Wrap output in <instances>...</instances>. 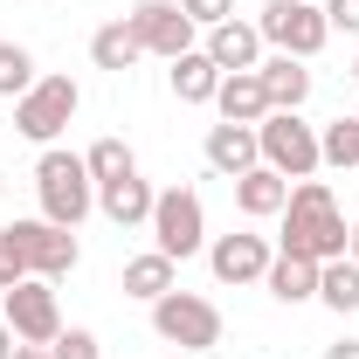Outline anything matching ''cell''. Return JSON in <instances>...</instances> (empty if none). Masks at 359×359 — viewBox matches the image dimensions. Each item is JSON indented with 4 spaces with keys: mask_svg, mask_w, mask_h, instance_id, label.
I'll return each mask as SVG.
<instances>
[{
    "mask_svg": "<svg viewBox=\"0 0 359 359\" xmlns=\"http://www.w3.org/2000/svg\"><path fill=\"white\" fill-rule=\"evenodd\" d=\"M318 7H325L332 35H359V0H318Z\"/></svg>",
    "mask_w": 359,
    "mask_h": 359,
    "instance_id": "obj_29",
    "label": "cell"
},
{
    "mask_svg": "<svg viewBox=\"0 0 359 359\" xmlns=\"http://www.w3.org/2000/svg\"><path fill=\"white\" fill-rule=\"evenodd\" d=\"M83 111V90L76 76H35L28 97H14V132L28 138V145H55V138L69 132V118Z\"/></svg>",
    "mask_w": 359,
    "mask_h": 359,
    "instance_id": "obj_3",
    "label": "cell"
},
{
    "mask_svg": "<svg viewBox=\"0 0 359 359\" xmlns=\"http://www.w3.org/2000/svg\"><path fill=\"white\" fill-rule=\"evenodd\" d=\"M152 201H159V194H152V187H145L138 173L104 180V187H97V208H104V215H111L118 228H145V222H152Z\"/></svg>",
    "mask_w": 359,
    "mask_h": 359,
    "instance_id": "obj_15",
    "label": "cell"
},
{
    "mask_svg": "<svg viewBox=\"0 0 359 359\" xmlns=\"http://www.w3.org/2000/svg\"><path fill=\"white\" fill-rule=\"evenodd\" d=\"M138 55H145V48H138L132 21H104V28L90 35V62H97V69H111V76H125Z\"/></svg>",
    "mask_w": 359,
    "mask_h": 359,
    "instance_id": "obj_20",
    "label": "cell"
},
{
    "mask_svg": "<svg viewBox=\"0 0 359 359\" xmlns=\"http://www.w3.org/2000/svg\"><path fill=\"white\" fill-rule=\"evenodd\" d=\"M256 28H263V48L297 55V62H311L318 48L332 42V21H325L318 0H269L263 14H256Z\"/></svg>",
    "mask_w": 359,
    "mask_h": 359,
    "instance_id": "obj_5",
    "label": "cell"
},
{
    "mask_svg": "<svg viewBox=\"0 0 359 359\" xmlns=\"http://www.w3.org/2000/svg\"><path fill=\"white\" fill-rule=\"evenodd\" d=\"M235 187V208L249 215V222H269V215H283V201H290V180L269 173V166H249L242 180H228Z\"/></svg>",
    "mask_w": 359,
    "mask_h": 359,
    "instance_id": "obj_16",
    "label": "cell"
},
{
    "mask_svg": "<svg viewBox=\"0 0 359 359\" xmlns=\"http://www.w3.org/2000/svg\"><path fill=\"white\" fill-rule=\"evenodd\" d=\"M215 90H222V69L208 62V48L173 55V97L180 104H215Z\"/></svg>",
    "mask_w": 359,
    "mask_h": 359,
    "instance_id": "obj_19",
    "label": "cell"
},
{
    "mask_svg": "<svg viewBox=\"0 0 359 359\" xmlns=\"http://www.w3.org/2000/svg\"><path fill=\"white\" fill-rule=\"evenodd\" d=\"M0 201H7V180H0Z\"/></svg>",
    "mask_w": 359,
    "mask_h": 359,
    "instance_id": "obj_35",
    "label": "cell"
},
{
    "mask_svg": "<svg viewBox=\"0 0 359 359\" xmlns=\"http://www.w3.org/2000/svg\"><path fill=\"white\" fill-rule=\"evenodd\" d=\"M145 228H152V249L173 256V263H187V256L208 249V208H201L194 187H166V194L152 201V222Z\"/></svg>",
    "mask_w": 359,
    "mask_h": 359,
    "instance_id": "obj_4",
    "label": "cell"
},
{
    "mask_svg": "<svg viewBox=\"0 0 359 359\" xmlns=\"http://www.w3.org/2000/svg\"><path fill=\"white\" fill-rule=\"evenodd\" d=\"M263 290L276 297V304H311V297H318V263H311V256H283V249H276Z\"/></svg>",
    "mask_w": 359,
    "mask_h": 359,
    "instance_id": "obj_18",
    "label": "cell"
},
{
    "mask_svg": "<svg viewBox=\"0 0 359 359\" xmlns=\"http://www.w3.org/2000/svg\"><path fill=\"white\" fill-rule=\"evenodd\" d=\"M208 62L235 76V69H256L263 62V28L256 21H222V28H208Z\"/></svg>",
    "mask_w": 359,
    "mask_h": 359,
    "instance_id": "obj_12",
    "label": "cell"
},
{
    "mask_svg": "<svg viewBox=\"0 0 359 359\" xmlns=\"http://www.w3.org/2000/svg\"><path fill=\"white\" fill-rule=\"evenodd\" d=\"M35 90V55L21 42H0V97L14 104V97H28Z\"/></svg>",
    "mask_w": 359,
    "mask_h": 359,
    "instance_id": "obj_25",
    "label": "cell"
},
{
    "mask_svg": "<svg viewBox=\"0 0 359 359\" xmlns=\"http://www.w3.org/2000/svg\"><path fill=\"white\" fill-rule=\"evenodd\" d=\"M35 194H42V222L55 228H83V215L97 208V180L76 152H62V145H42V159H35Z\"/></svg>",
    "mask_w": 359,
    "mask_h": 359,
    "instance_id": "obj_2",
    "label": "cell"
},
{
    "mask_svg": "<svg viewBox=\"0 0 359 359\" xmlns=\"http://www.w3.org/2000/svg\"><path fill=\"white\" fill-rule=\"evenodd\" d=\"M55 359H104V346H97V332H83V325H69L55 346H48Z\"/></svg>",
    "mask_w": 359,
    "mask_h": 359,
    "instance_id": "obj_27",
    "label": "cell"
},
{
    "mask_svg": "<svg viewBox=\"0 0 359 359\" xmlns=\"http://www.w3.org/2000/svg\"><path fill=\"white\" fill-rule=\"evenodd\" d=\"M256 76H263V90H269V111H297V104L311 97V69H304L297 55H263Z\"/></svg>",
    "mask_w": 359,
    "mask_h": 359,
    "instance_id": "obj_17",
    "label": "cell"
},
{
    "mask_svg": "<svg viewBox=\"0 0 359 359\" xmlns=\"http://www.w3.org/2000/svg\"><path fill=\"white\" fill-rule=\"evenodd\" d=\"M14 359H55L48 346H14Z\"/></svg>",
    "mask_w": 359,
    "mask_h": 359,
    "instance_id": "obj_32",
    "label": "cell"
},
{
    "mask_svg": "<svg viewBox=\"0 0 359 359\" xmlns=\"http://www.w3.org/2000/svg\"><path fill=\"white\" fill-rule=\"evenodd\" d=\"M256 152H263L269 173H283V180H311L318 166H325V159H318V132L297 111H269L263 125H256Z\"/></svg>",
    "mask_w": 359,
    "mask_h": 359,
    "instance_id": "obj_6",
    "label": "cell"
},
{
    "mask_svg": "<svg viewBox=\"0 0 359 359\" xmlns=\"http://www.w3.org/2000/svg\"><path fill=\"white\" fill-rule=\"evenodd\" d=\"M269 242L263 235H215L208 242V269H215V283H263L269 276Z\"/></svg>",
    "mask_w": 359,
    "mask_h": 359,
    "instance_id": "obj_10",
    "label": "cell"
},
{
    "mask_svg": "<svg viewBox=\"0 0 359 359\" xmlns=\"http://www.w3.org/2000/svg\"><path fill=\"white\" fill-rule=\"evenodd\" d=\"M215 111H222V125H263L269 118V90L256 69H235V76H222V90H215Z\"/></svg>",
    "mask_w": 359,
    "mask_h": 359,
    "instance_id": "obj_13",
    "label": "cell"
},
{
    "mask_svg": "<svg viewBox=\"0 0 359 359\" xmlns=\"http://www.w3.org/2000/svg\"><path fill=\"white\" fill-rule=\"evenodd\" d=\"M152 332L166 346H180V353H215L222 346V311L208 297H194V290H166L152 304Z\"/></svg>",
    "mask_w": 359,
    "mask_h": 359,
    "instance_id": "obj_7",
    "label": "cell"
},
{
    "mask_svg": "<svg viewBox=\"0 0 359 359\" xmlns=\"http://www.w3.org/2000/svg\"><path fill=\"white\" fill-rule=\"evenodd\" d=\"M21 276H35V269H28V235L14 222V228H0V290H14Z\"/></svg>",
    "mask_w": 359,
    "mask_h": 359,
    "instance_id": "obj_26",
    "label": "cell"
},
{
    "mask_svg": "<svg viewBox=\"0 0 359 359\" xmlns=\"http://www.w3.org/2000/svg\"><path fill=\"white\" fill-rule=\"evenodd\" d=\"M166 290H180V283H173V256L145 249V256H132V263H125V297H145V304H159Z\"/></svg>",
    "mask_w": 359,
    "mask_h": 359,
    "instance_id": "obj_21",
    "label": "cell"
},
{
    "mask_svg": "<svg viewBox=\"0 0 359 359\" xmlns=\"http://www.w3.org/2000/svg\"><path fill=\"white\" fill-rule=\"evenodd\" d=\"M0 318L14 325L21 346H55L62 339V304H55V290L42 276H21L14 290H0Z\"/></svg>",
    "mask_w": 359,
    "mask_h": 359,
    "instance_id": "obj_8",
    "label": "cell"
},
{
    "mask_svg": "<svg viewBox=\"0 0 359 359\" xmlns=\"http://www.w3.org/2000/svg\"><path fill=\"white\" fill-rule=\"evenodd\" d=\"M14 346H21V339H14V325L0 318V359H14Z\"/></svg>",
    "mask_w": 359,
    "mask_h": 359,
    "instance_id": "obj_31",
    "label": "cell"
},
{
    "mask_svg": "<svg viewBox=\"0 0 359 359\" xmlns=\"http://www.w3.org/2000/svg\"><path fill=\"white\" fill-rule=\"evenodd\" d=\"M318 159L339 166V173H353L359 166V118H332V125L318 132Z\"/></svg>",
    "mask_w": 359,
    "mask_h": 359,
    "instance_id": "obj_23",
    "label": "cell"
},
{
    "mask_svg": "<svg viewBox=\"0 0 359 359\" xmlns=\"http://www.w3.org/2000/svg\"><path fill=\"white\" fill-rule=\"evenodd\" d=\"M180 14L194 28H222V21H235V0H180Z\"/></svg>",
    "mask_w": 359,
    "mask_h": 359,
    "instance_id": "obj_28",
    "label": "cell"
},
{
    "mask_svg": "<svg viewBox=\"0 0 359 359\" xmlns=\"http://www.w3.org/2000/svg\"><path fill=\"white\" fill-rule=\"evenodd\" d=\"M346 256H353V263H359V222L346 228Z\"/></svg>",
    "mask_w": 359,
    "mask_h": 359,
    "instance_id": "obj_33",
    "label": "cell"
},
{
    "mask_svg": "<svg viewBox=\"0 0 359 359\" xmlns=\"http://www.w3.org/2000/svg\"><path fill=\"white\" fill-rule=\"evenodd\" d=\"M125 21H132V35H138L145 55H166V62H173V55L194 48V21L180 14V0H138Z\"/></svg>",
    "mask_w": 359,
    "mask_h": 359,
    "instance_id": "obj_9",
    "label": "cell"
},
{
    "mask_svg": "<svg viewBox=\"0 0 359 359\" xmlns=\"http://www.w3.org/2000/svg\"><path fill=\"white\" fill-rule=\"evenodd\" d=\"M83 166H90V180L104 187V180H125V173H138V159H132V145L125 138H97L83 152Z\"/></svg>",
    "mask_w": 359,
    "mask_h": 359,
    "instance_id": "obj_24",
    "label": "cell"
},
{
    "mask_svg": "<svg viewBox=\"0 0 359 359\" xmlns=\"http://www.w3.org/2000/svg\"><path fill=\"white\" fill-rule=\"evenodd\" d=\"M318 297H325L339 318L359 311V263H353V256H332V263H318Z\"/></svg>",
    "mask_w": 359,
    "mask_h": 359,
    "instance_id": "obj_22",
    "label": "cell"
},
{
    "mask_svg": "<svg viewBox=\"0 0 359 359\" xmlns=\"http://www.w3.org/2000/svg\"><path fill=\"white\" fill-rule=\"evenodd\" d=\"M208 166H215L222 180H242L249 166H263L256 125H208Z\"/></svg>",
    "mask_w": 359,
    "mask_h": 359,
    "instance_id": "obj_14",
    "label": "cell"
},
{
    "mask_svg": "<svg viewBox=\"0 0 359 359\" xmlns=\"http://www.w3.org/2000/svg\"><path fill=\"white\" fill-rule=\"evenodd\" d=\"M353 83H359V55H353Z\"/></svg>",
    "mask_w": 359,
    "mask_h": 359,
    "instance_id": "obj_34",
    "label": "cell"
},
{
    "mask_svg": "<svg viewBox=\"0 0 359 359\" xmlns=\"http://www.w3.org/2000/svg\"><path fill=\"white\" fill-rule=\"evenodd\" d=\"M325 359H359V339H339V346H325Z\"/></svg>",
    "mask_w": 359,
    "mask_h": 359,
    "instance_id": "obj_30",
    "label": "cell"
},
{
    "mask_svg": "<svg viewBox=\"0 0 359 359\" xmlns=\"http://www.w3.org/2000/svg\"><path fill=\"white\" fill-rule=\"evenodd\" d=\"M28 235V269L42 276V283H62L69 269L83 263V249H76V228H55V222H21Z\"/></svg>",
    "mask_w": 359,
    "mask_h": 359,
    "instance_id": "obj_11",
    "label": "cell"
},
{
    "mask_svg": "<svg viewBox=\"0 0 359 359\" xmlns=\"http://www.w3.org/2000/svg\"><path fill=\"white\" fill-rule=\"evenodd\" d=\"M283 256H311V263L346 256V215H339L325 180H297L290 187V201H283Z\"/></svg>",
    "mask_w": 359,
    "mask_h": 359,
    "instance_id": "obj_1",
    "label": "cell"
}]
</instances>
